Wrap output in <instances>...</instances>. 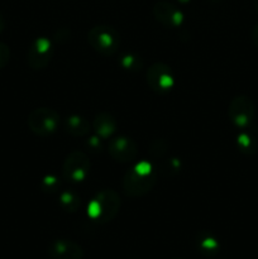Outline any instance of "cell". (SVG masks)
<instances>
[{"mask_svg": "<svg viewBox=\"0 0 258 259\" xmlns=\"http://www.w3.org/2000/svg\"><path fill=\"white\" fill-rule=\"evenodd\" d=\"M237 143H238V147H239L240 151L243 152V153H253V152L255 151V142L254 139L252 138V137L249 136V134L247 133H242L238 136L237 138Z\"/></svg>", "mask_w": 258, "mask_h": 259, "instance_id": "2e32d148", "label": "cell"}, {"mask_svg": "<svg viewBox=\"0 0 258 259\" xmlns=\"http://www.w3.org/2000/svg\"><path fill=\"white\" fill-rule=\"evenodd\" d=\"M53 52H55V48L48 38H37L28 50V63L30 67L35 70L45 68L52 60Z\"/></svg>", "mask_w": 258, "mask_h": 259, "instance_id": "ba28073f", "label": "cell"}, {"mask_svg": "<svg viewBox=\"0 0 258 259\" xmlns=\"http://www.w3.org/2000/svg\"><path fill=\"white\" fill-rule=\"evenodd\" d=\"M180 161L177 158H168L162 163L161 168H159V174L163 177H169L172 175L177 174L180 171Z\"/></svg>", "mask_w": 258, "mask_h": 259, "instance_id": "e0dca14e", "label": "cell"}, {"mask_svg": "<svg viewBox=\"0 0 258 259\" xmlns=\"http://www.w3.org/2000/svg\"><path fill=\"white\" fill-rule=\"evenodd\" d=\"M175 2L180 3V4H187V3H189L190 0H175Z\"/></svg>", "mask_w": 258, "mask_h": 259, "instance_id": "44dd1931", "label": "cell"}, {"mask_svg": "<svg viewBox=\"0 0 258 259\" xmlns=\"http://www.w3.org/2000/svg\"><path fill=\"white\" fill-rule=\"evenodd\" d=\"M60 125V115L50 108H38L28 116V126L39 137H48L55 133Z\"/></svg>", "mask_w": 258, "mask_h": 259, "instance_id": "277c9868", "label": "cell"}, {"mask_svg": "<svg viewBox=\"0 0 258 259\" xmlns=\"http://www.w3.org/2000/svg\"><path fill=\"white\" fill-rule=\"evenodd\" d=\"M60 205L65 211L75 212L80 207V197L71 191H65L60 195Z\"/></svg>", "mask_w": 258, "mask_h": 259, "instance_id": "9a60e30c", "label": "cell"}, {"mask_svg": "<svg viewBox=\"0 0 258 259\" xmlns=\"http://www.w3.org/2000/svg\"><path fill=\"white\" fill-rule=\"evenodd\" d=\"M228 115L230 121L237 128L244 129L253 121L255 115V106L247 96H235L229 104Z\"/></svg>", "mask_w": 258, "mask_h": 259, "instance_id": "5b68a950", "label": "cell"}, {"mask_svg": "<svg viewBox=\"0 0 258 259\" xmlns=\"http://www.w3.org/2000/svg\"><path fill=\"white\" fill-rule=\"evenodd\" d=\"M120 63L125 70H131V71L138 70V68L142 66L141 58L132 55V53H126V55H124L123 57H121Z\"/></svg>", "mask_w": 258, "mask_h": 259, "instance_id": "ac0fdd59", "label": "cell"}, {"mask_svg": "<svg viewBox=\"0 0 258 259\" xmlns=\"http://www.w3.org/2000/svg\"><path fill=\"white\" fill-rule=\"evenodd\" d=\"M66 131L73 137H83L89 133L90 124L80 115H71L66 119Z\"/></svg>", "mask_w": 258, "mask_h": 259, "instance_id": "5bb4252c", "label": "cell"}, {"mask_svg": "<svg viewBox=\"0 0 258 259\" xmlns=\"http://www.w3.org/2000/svg\"><path fill=\"white\" fill-rule=\"evenodd\" d=\"M90 166L89 157L83 152H71L63 162V177L71 182H82L89 176Z\"/></svg>", "mask_w": 258, "mask_h": 259, "instance_id": "8992f818", "label": "cell"}, {"mask_svg": "<svg viewBox=\"0 0 258 259\" xmlns=\"http://www.w3.org/2000/svg\"><path fill=\"white\" fill-rule=\"evenodd\" d=\"M252 40L255 46L258 47V24L253 28L252 30Z\"/></svg>", "mask_w": 258, "mask_h": 259, "instance_id": "ffe728a7", "label": "cell"}, {"mask_svg": "<svg viewBox=\"0 0 258 259\" xmlns=\"http://www.w3.org/2000/svg\"><path fill=\"white\" fill-rule=\"evenodd\" d=\"M172 259H182V258H172Z\"/></svg>", "mask_w": 258, "mask_h": 259, "instance_id": "603a6c76", "label": "cell"}, {"mask_svg": "<svg viewBox=\"0 0 258 259\" xmlns=\"http://www.w3.org/2000/svg\"><path fill=\"white\" fill-rule=\"evenodd\" d=\"M120 207V197L114 190H101L88 205V215L96 223H108L115 218Z\"/></svg>", "mask_w": 258, "mask_h": 259, "instance_id": "7a4b0ae2", "label": "cell"}, {"mask_svg": "<svg viewBox=\"0 0 258 259\" xmlns=\"http://www.w3.org/2000/svg\"><path fill=\"white\" fill-rule=\"evenodd\" d=\"M156 181V169L149 162L142 161L124 175L123 191L129 197H141L153 189Z\"/></svg>", "mask_w": 258, "mask_h": 259, "instance_id": "6da1fadb", "label": "cell"}, {"mask_svg": "<svg viewBox=\"0 0 258 259\" xmlns=\"http://www.w3.org/2000/svg\"><path fill=\"white\" fill-rule=\"evenodd\" d=\"M58 187V181L55 176H47L43 180V190L48 192L56 191Z\"/></svg>", "mask_w": 258, "mask_h": 259, "instance_id": "d6986e66", "label": "cell"}, {"mask_svg": "<svg viewBox=\"0 0 258 259\" xmlns=\"http://www.w3.org/2000/svg\"><path fill=\"white\" fill-rule=\"evenodd\" d=\"M48 254L52 259H82L83 249L72 240L58 239L48 245Z\"/></svg>", "mask_w": 258, "mask_h": 259, "instance_id": "8fae6325", "label": "cell"}, {"mask_svg": "<svg viewBox=\"0 0 258 259\" xmlns=\"http://www.w3.org/2000/svg\"><path fill=\"white\" fill-rule=\"evenodd\" d=\"M89 45L103 56H113L118 52L120 39L114 28L108 25H96L88 33Z\"/></svg>", "mask_w": 258, "mask_h": 259, "instance_id": "3957f363", "label": "cell"}, {"mask_svg": "<svg viewBox=\"0 0 258 259\" xmlns=\"http://www.w3.org/2000/svg\"><path fill=\"white\" fill-rule=\"evenodd\" d=\"M254 7H255V10L258 12V0H254Z\"/></svg>", "mask_w": 258, "mask_h": 259, "instance_id": "7402d4cb", "label": "cell"}, {"mask_svg": "<svg viewBox=\"0 0 258 259\" xmlns=\"http://www.w3.org/2000/svg\"><path fill=\"white\" fill-rule=\"evenodd\" d=\"M93 128L99 138H110L116 131V120L111 114L100 113L94 119Z\"/></svg>", "mask_w": 258, "mask_h": 259, "instance_id": "7c38bea8", "label": "cell"}, {"mask_svg": "<svg viewBox=\"0 0 258 259\" xmlns=\"http://www.w3.org/2000/svg\"><path fill=\"white\" fill-rule=\"evenodd\" d=\"M153 15L157 22L161 23L163 27L175 29L181 27L184 23V14L179 8L168 2H157L153 7Z\"/></svg>", "mask_w": 258, "mask_h": 259, "instance_id": "9c48e42d", "label": "cell"}, {"mask_svg": "<svg viewBox=\"0 0 258 259\" xmlns=\"http://www.w3.org/2000/svg\"><path fill=\"white\" fill-rule=\"evenodd\" d=\"M147 82L156 93H168L175 86V76L171 67L166 63L156 62L147 70Z\"/></svg>", "mask_w": 258, "mask_h": 259, "instance_id": "52a82bcc", "label": "cell"}, {"mask_svg": "<svg viewBox=\"0 0 258 259\" xmlns=\"http://www.w3.org/2000/svg\"><path fill=\"white\" fill-rule=\"evenodd\" d=\"M196 247L204 255H215L220 249V244L217 238L210 233H200L196 237Z\"/></svg>", "mask_w": 258, "mask_h": 259, "instance_id": "4fadbf2b", "label": "cell"}, {"mask_svg": "<svg viewBox=\"0 0 258 259\" xmlns=\"http://www.w3.org/2000/svg\"><path fill=\"white\" fill-rule=\"evenodd\" d=\"M108 152L115 161L131 162L137 156V146L133 139L128 137H115L109 141Z\"/></svg>", "mask_w": 258, "mask_h": 259, "instance_id": "30bf717a", "label": "cell"}]
</instances>
